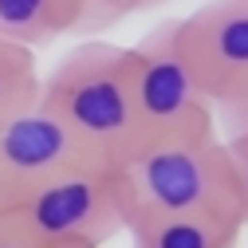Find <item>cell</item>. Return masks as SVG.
I'll list each match as a JSON object with an SVG mask.
<instances>
[{
  "instance_id": "obj_1",
  "label": "cell",
  "mask_w": 248,
  "mask_h": 248,
  "mask_svg": "<svg viewBox=\"0 0 248 248\" xmlns=\"http://www.w3.org/2000/svg\"><path fill=\"white\" fill-rule=\"evenodd\" d=\"M40 103L107 170L122 166L146 142L134 114L126 47L118 44L107 40L75 44L63 55V63L47 79H40Z\"/></svg>"
},
{
  "instance_id": "obj_2",
  "label": "cell",
  "mask_w": 248,
  "mask_h": 248,
  "mask_svg": "<svg viewBox=\"0 0 248 248\" xmlns=\"http://www.w3.org/2000/svg\"><path fill=\"white\" fill-rule=\"evenodd\" d=\"M114 189L126 225L177 213H240L221 134L142 142L122 166H114Z\"/></svg>"
},
{
  "instance_id": "obj_3",
  "label": "cell",
  "mask_w": 248,
  "mask_h": 248,
  "mask_svg": "<svg viewBox=\"0 0 248 248\" xmlns=\"http://www.w3.org/2000/svg\"><path fill=\"white\" fill-rule=\"evenodd\" d=\"M12 225L36 248L47 244H91L103 248L126 229L122 201L114 189V170L79 166L8 201Z\"/></svg>"
},
{
  "instance_id": "obj_4",
  "label": "cell",
  "mask_w": 248,
  "mask_h": 248,
  "mask_svg": "<svg viewBox=\"0 0 248 248\" xmlns=\"http://www.w3.org/2000/svg\"><path fill=\"white\" fill-rule=\"evenodd\" d=\"M126 67H130V95L142 138H213L217 118L213 103L197 87L193 71L185 67L177 51L173 20H162L158 28L126 47Z\"/></svg>"
},
{
  "instance_id": "obj_5",
  "label": "cell",
  "mask_w": 248,
  "mask_h": 248,
  "mask_svg": "<svg viewBox=\"0 0 248 248\" xmlns=\"http://www.w3.org/2000/svg\"><path fill=\"white\" fill-rule=\"evenodd\" d=\"M79 166L99 162L40 99L0 118V201L4 205L28 193L32 185H44Z\"/></svg>"
},
{
  "instance_id": "obj_6",
  "label": "cell",
  "mask_w": 248,
  "mask_h": 248,
  "mask_svg": "<svg viewBox=\"0 0 248 248\" xmlns=\"http://www.w3.org/2000/svg\"><path fill=\"white\" fill-rule=\"evenodd\" d=\"M173 36L209 103L248 79V0H209L173 20Z\"/></svg>"
},
{
  "instance_id": "obj_7",
  "label": "cell",
  "mask_w": 248,
  "mask_h": 248,
  "mask_svg": "<svg viewBox=\"0 0 248 248\" xmlns=\"http://www.w3.org/2000/svg\"><path fill=\"white\" fill-rule=\"evenodd\" d=\"M126 232L134 248H236L244 221L240 213H177L130 221Z\"/></svg>"
},
{
  "instance_id": "obj_8",
  "label": "cell",
  "mask_w": 248,
  "mask_h": 248,
  "mask_svg": "<svg viewBox=\"0 0 248 248\" xmlns=\"http://www.w3.org/2000/svg\"><path fill=\"white\" fill-rule=\"evenodd\" d=\"M59 36H75L71 0H0V40L40 51Z\"/></svg>"
},
{
  "instance_id": "obj_9",
  "label": "cell",
  "mask_w": 248,
  "mask_h": 248,
  "mask_svg": "<svg viewBox=\"0 0 248 248\" xmlns=\"http://www.w3.org/2000/svg\"><path fill=\"white\" fill-rule=\"evenodd\" d=\"M36 99H40V63H36V51L0 40V118L20 110V107H32Z\"/></svg>"
},
{
  "instance_id": "obj_10",
  "label": "cell",
  "mask_w": 248,
  "mask_h": 248,
  "mask_svg": "<svg viewBox=\"0 0 248 248\" xmlns=\"http://www.w3.org/2000/svg\"><path fill=\"white\" fill-rule=\"evenodd\" d=\"M71 4H75V36L83 40H99L118 20H126L122 0H71Z\"/></svg>"
},
{
  "instance_id": "obj_11",
  "label": "cell",
  "mask_w": 248,
  "mask_h": 248,
  "mask_svg": "<svg viewBox=\"0 0 248 248\" xmlns=\"http://www.w3.org/2000/svg\"><path fill=\"white\" fill-rule=\"evenodd\" d=\"M213 118L221 138H248V79L213 103Z\"/></svg>"
},
{
  "instance_id": "obj_12",
  "label": "cell",
  "mask_w": 248,
  "mask_h": 248,
  "mask_svg": "<svg viewBox=\"0 0 248 248\" xmlns=\"http://www.w3.org/2000/svg\"><path fill=\"white\" fill-rule=\"evenodd\" d=\"M229 170H232V189H236V209L248 229V138H225Z\"/></svg>"
},
{
  "instance_id": "obj_13",
  "label": "cell",
  "mask_w": 248,
  "mask_h": 248,
  "mask_svg": "<svg viewBox=\"0 0 248 248\" xmlns=\"http://www.w3.org/2000/svg\"><path fill=\"white\" fill-rule=\"evenodd\" d=\"M0 248H36L32 240H28L16 225H12V217H8V209H4V221H0Z\"/></svg>"
},
{
  "instance_id": "obj_14",
  "label": "cell",
  "mask_w": 248,
  "mask_h": 248,
  "mask_svg": "<svg viewBox=\"0 0 248 248\" xmlns=\"http://www.w3.org/2000/svg\"><path fill=\"white\" fill-rule=\"evenodd\" d=\"M162 4H170V0H122L126 16H134V12H158Z\"/></svg>"
},
{
  "instance_id": "obj_15",
  "label": "cell",
  "mask_w": 248,
  "mask_h": 248,
  "mask_svg": "<svg viewBox=\"0 0 248 248\" xmlns=\"http://www.w3.org/2000/svg\"><path fill=\"white\" fill-rule=\"evenodd\" d=\"M47 248H91V244H47Z\"/></svg>"
},
{
  "instance_id": "obj_16",
  "label": "cell",
  "mask_w": 248,
  "mask_h": 248,
  "mask_svg": "<svg viewBox=\"0 0 248 248\" xmlns=\"http://www.w3.org/2000/svg\"><path fill=\"white\" fill-rule=\"evenodd\" d=\"M4 209H8V205H4V201H0V221H4Z\"/></svg>"
}]
</instances>
